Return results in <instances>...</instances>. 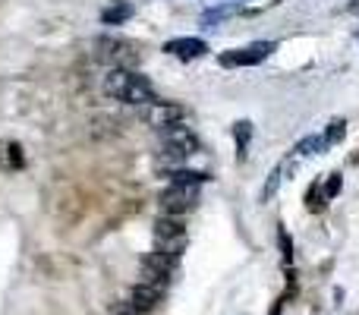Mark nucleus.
<instances>
[{
  "instance_id": "1",
  "label": "nucleus",
  "mask_w": 359,
  "mask_h": 315,
  "mask_svg": "<svg viewBox=\"0 0 359 315\" xmlns=\"http://www.w3.org/2000/svg\"><path fill=\"white\" fill-rule=\"evenodd\" d=\"M107 98H117V101H129V105H157L161 98L155 95V85L145 79L142 73L135 69H111L101 83Z\"/></svg>"
},
{
  "instance_id": "2",
  "label": "nucleus",
  "mask_w": 359,
  "mask_h": 315,
  "mask_svg": "<svg viewBox=\"0 0 359 315\" xmlns=\"http://www.w3.org/2000/svg\"><path fill=\"white\" fill-rule=\"evenodd\" d=\"M195 149H199V139L186 123H171L161 129V158H167V164H177L183 158L195 155Z\"/></svg>"
},
{
  "instance_id": "3",
  "label": "nucleus",
  "mask_w": 359,
  "mask_h": 315,
  "mask_svg": "<svg viewBox=\"0 0 359 315\" xmlns=\"http://www.w3.org/2000/svg\"><path fill=\"white\" fill-rule=\"evenodd\" d=\"M186 249V227L173 215H161L155 221V252L180 259V252Z\"/></svg>"
},
{
  "instance_id": "4",
  "label": "nucleus",
  "mask_w": 359,
  "mask_h": 315,
  "mask_svg": "<svg viewBox=\"0 0 359 315\" xmlns=\"http://www.w3.org/2000/svg\"><path fill=\"white\" fill-rule=\"evenodd\" d=\"M95 57L98 61L111 63V69H133L139 63V54H135L133 41H123V38H98L95 41Z\"/></svg>"
},
{
  "instance_id": "5",
  "label": "nucleus",
  "mask_w": 359,
  "mask_h": 315,
  "mask_svg": "<svg viewBox=\"0 0 359 315\" xmlns=\"http://www.w3.org/2000/svg\"><path fill=\"white\" fill-rule=\"evenodd\" d=\"M271 51H277L274 41H255V45H249V47H233V51H224L221 57H217V63L227 67V69H233V67H255V63H262Z\"/></svg>"
},
{
  "instance_id": "6",
  "label": "nucleus",
  "mask_w": 359,
  "mask_h": 315,
  "mask_svg": "<svg viewBox=\"0 0 359 315\" xmlns=\"http://www.w3.org/2000/svg\"><path fill=\"white\" fill-rule=\"evenodd\" d=\"M161 208L167 211V215H173V218H180V215H186V211L195 208V202H199V186H171L161 193Z\"/></svg>"
},
{
  "instance_id": "7",
  "label": "nucleus",
  "mask_w": 359,
  "mask_h": 315,
  "mask_svg": "<svg viewBox=\"0 0 359 315\" xmlns=\"http://www.w3.org/2000/svg\"><path fill=\"white\" fill-rule=\"evenodd\" d=\"M161 300H164V290H157V287H149V284H135L133 293H129V306H133V312H155L157 306H161Z\"/></svg>"
},
{
  "instance_id": "8",
  "label": "nucleus",
  "mask_w": 359,
  "mask_h": 315,
  "mask_svg": "<svg viewBox=\"0 0 359 315\" xmlns=\"http://www.w3.org/2000/svg\"><path fill=\"white\" fill-rule=\"evenodd\" d=\"M164 51L171 57H180V61H195V57L208 54V45H205L202 38H171L164 45Z\"/></svg>"
},
{
  "instance_id": "9",
  "label": "nucleus",
  "mask_w": 359,
  "mask_h": 315,
  "mask_svg": "<svg viewBox=\"0 0 359 315\" xmlns=\"http://www.w3.org/2000/svg\"><path fill=\"white\" fill-rule=\"evenodd\" d=\"M183 117H186V107L167 105V101H157V105H151V111H149V120L161 129L171 127V123H183Z\"/></svg>"
},
{
  "instance_id": "10",
  "label": "nucleus",
  "mask_w": 359,
  "mask_h": 315,
  "mask_svg": "<svg viewBox=\"0 0 359 315\" xmlns=\"http://www.w3.org/2000/svg\"><path fill=\"white\" fill-rule=\"evenodd\" d=\"M237 13H243V3H217V7L205 10L199 23H202V29H217V25L227 23V19Z\"/></svg>"
},
{
  "instance_id": "11",
  "label": "nucleus",
  "mask_w": 359,
  "mask_h": 315,
  "mask_svg": "<svg viewBox=\"0 0 359 315\" xmlns=\"http://www.w3.org/2000/svg\"><path fill=\"white\" fill-rule=\"evenodd\" d=\"M167 180L171 186H202L211 177L205 171H167Z\"/></svg>"
},
{
  "instance_id": "12",
  "label": "nucleus",
  "mask_w": 359,
  "mask_h": 315,
  "mask_svg": "<svg viewBox=\"0 0 359 315\" xmlns=\"http://www.w3.org/2000/svg\"><path fill=\"white\" fill-rule=\"evenodd\" d=\"M233 139H237V158L243 161V158H246V149H249V139H252V123L249 120L233 123Z\"/></svg>"
},
{
  "instance_id": "13",
  "label": "nucleus",
  "mask_w": 359,
  "mask_h": 315,
  "mask_svg": "<svg viewBox=\"0 0 359 315\" xmlns=\"http://www.w3.org/2000/svg\"><path fill=\"white\" fill-rule=\"evenodd\" d=\"M129 16H133V7H129V3H117V7H107L105 13H101V23L105 25H120V23H127Z\"/></svg>"
},
{
  "instance_id": "14",
  "label": "nucleus",
  "mask_w": 359,
  "mask_h": 315,
  "mask_svg": "<svg viewBox=\"0 0 359 315\" xmlns=\"http://www.w3.org/2000/svg\"><path fill=\"white\" fill-rule=\"evenodd\" d=\"M328 149V142H325V135H306V139H299L296 142V155H322V151Z\"/></svg>"
},
{
  "instance_id": "15",
  "label": "nucleus",
  "mask_w": 359,
  "mask_h": 315,
  "mask_svg": "<svg viewBox=\"0 0 359 315\" xmlns=\"http://www.w3.org/2000/svg\"><path fill=\"white\" fill-rule=\"evenodd\" d=\"M325 202H328V199H325V189L318 186V183H312V186H309V193H306V208L309 211H322Z\"/></svg>"
},
{
  "instance_id": "16",
  "label": "nucleus",
  "mask_w": 359,
  "mask_h": 315,
  "mask_svg": "<svg viewBox=\"0 0 359 315\" xmlns=\"http://www.w3.org/2000/svg\"><path fill=\"white\" fill-rule=\"evenodd\" d=\"M347 135V120H331L328 129H325V142L328 145H337L340 139Z\"/></svg>"
},
{
  "instance_id": "17",
  "label": "nucleus",
  "mask_w": 359,
  "mask_h": 315,
  "mask_svg": "<svg viewBox=\"0 0 359 315\" xmlns=\"http://www.w3.org/2000/svg\"><path fill=\"white\" fill-rule=\"evenodd\" d=\"M277 243H281V255H284V262L290 265V259H293V243H290V233H287L284 227L277 230Z\"/></svg>"
},
{
  "instance_id": "18",
  "label": "nucleus",
  "mask_w": 359,
  "mask_h": 315,
  "mask_svg": "<svg viewBox=\"0 0 359 315\" xmlns=\"http://www.w3.org/2000/svg\"><path fill=\"white\" fill-rule=\"evenodd\" d=\"M277 186H281V167H277V171H271L268 183H265V189H262V202H268L271 195L277 193Z\"/></svg>"
},
{
  "instance_id": "19",
  "label": "nucleus",
  "mask_w": 359,
  "mask_h": 315,
  "mask_svg": "<svg viewBox=\"0 0 359 315\" xmlns=\"http://www.w3.org/2000/svg\"><path fill=\"white\" fill-rule=\"evenodd\" d=\"M340 183H344V177H340V173H331L328 177V183H325V199H334L337 193H340Z\"/></svg>"
},
{
  "instance_id": "20",
  "label": "nucleus",
  "mask_w": 359,
  "mask_h": 315,
  "mask_svg": "<svg viewBox=\"0 0 359 315\" xmlns=\"http://www.w3.org/2000/svg\"><path fill=\"white\" fill-rule=\"evenodd\" d=\"M10 164L13 167H23V149H19V145H10Z\"/></svg>"
},
{
  "instance_id": "21",
  "label": "nucleus",
  "mask_w": 359,
  "mask_h": 315,
  "mask_svg": "<svg viewBox=\"0 0 359 315\" xmlns=\"http://www.w3.org/2000/svg\"><path fill=\"white\" fill-rule=\"evenodd\" d=\"M120 315H139V312H120Z\"/></svg>"
},
{
  "instance_id": "22",
  "label": "nucleus",
  "mask_w": 359,
  "mask_h": 315,
  "mask_svg": "<svg viewBox=\"0 0 359 315\" xmlns=\"http://www.w3.org/2000/svg\"><path fill=\"white\" fill-rule=\"evenodd\" d=\"M237 3H243V0H237Z\"/></svg>"
}]
</instances>
